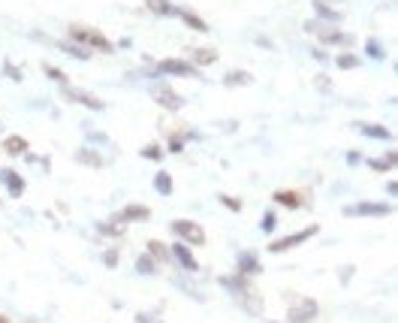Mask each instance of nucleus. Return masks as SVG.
Segmentation results:
<instances>
[{"label": "nucleus", "mask_w": 398, "mask_h": 323, "mask_svg": "<svg viewBox=\"0 0 398 323\" xmlns=\"http://www.w3.org/2000/svg\"><path fill=\"white\" fill-rule=\"evenodd\" d=\"M69 39H76V43L81 46V48H97V52H112V46L109 43V37L106 34H100V30H94V27H81V25H73L69 27Z\"/></svg>", "instance_id": "1"}, {"label": "nucleus", "mask_w": 398, "mask_h": 323, "mask_svg": "<svg viewBox=\"0 0 398 323\" xmlns=\"http://www.w3.org/2000/svg\"><path fill=\"white\" fill-rule=\"evenodd\" d=\"M317 233H320V227L311 224V227L299 230V233H290V236H284V239H272V242H269V251H272V254H284V251H293V248L305 245V242L314 239Z\"/></svg>", "instance_id": "2"}, {"label": "nucleus", "mask_w": 398, "mask_h": 323, "mask_svg": "<svg viewBox=\"0 0 398 323\" xmlns=\"http://www.w3.org/2000/svg\"><path fill=\"white\" fill-rule=\"evenodd\" d=\"M172 233L185 242V245H202V242H206V230H202L197 220H187V218L172 220Z\"/></svg>", "instance_id": "3"}, {"label": "nucleus", "mask_w": 398, "mask_h": 323, "mask_svg": "<svg viewBox=\"0 0 398 323\" xmlns=\"http://www.w3.org/2000/svg\"><path fill=\"white\" fill-rule=\"evenodd\" d=\"M344 215H350V218H386V215H392V206L390 203H356V206H347Z\"/></svg>", "instance_id": "4"}, {"label": "nucleus", "mask_w": 398, "mask_h": 323, "mask_svg": "<svg viewBox=\"0 0 398 323\" xmlns=\"http://www.w3.org/2000/svg\"><path fill=\"white\" fill-rule=\"evenodd\" d=\"M151 94H154V100L163 106V109H169V112H175V109H181L185 106V100H181V94H175L166 82H160V85H154L151 88Z\"/></svg>", "instance_id": "5"}, {"label": "nucleus", "mask_w": 398, "mask_h": 323, "mask_svg": "<svg viewBox=\"0 0 398 323\" xmlns=\"http://www.w3.org/2000/svg\"><path fill=\"white\" fill-rule=\"evenodd\" d=\"M157 73L160 76H197V67L187 64V60H175V58H166L157 64Z\"/></svg>", "instance_id": "6"}, {"label": "nucleus", "mask_w": 398, "mask_h": 323, "mask_svg": "<svg viewBox=\"0 0 398 323\" xmlns=\"http://www.w3.org/2000/svg\"><path fill=\"white\" fill-rule=\"evenodd\" d=\"M314 317H317V302H314V299H299V305L290 308L287 323H308Z\"/></svg>", "instance_id": "7"}, {"label": "nucleus", "mask_w": 398, "mask_h": 323, "mask_svg": "<svg viewBox=\"0 0 398 323\" xmlns=\"http://www.w3.org/2000/svg\"><path fill=\"white\" fill-rule=\"evenodd\" d=\"M64 94L67 100H73V103H81V106H88V109H94V112H100V109H106V103L100 100L97 94H88V91H76V88H64Z\"/></svg>", "instance_id": "8"}, {"label": "nucleus", "mask_w": 398, "mask_h": 323, "mask_svg": "<svg viewBox=\"0 0 398 323\" xmlns=\"http://www.w3.org/2000/svg\"><path fill=\"white\" fill-rule=\"evenodd\" d=\"M0 185H4L9 190V197L18 199L25 194V178L15 173V169H0Z\"/></svg>", "instance_id": "9"}, {"label": "nucleus", "mask_w": 398, "mask_h": 323, "mask_svg": "<svg viewBox=\"0 0 398 323\" xmlns=\"http://www.w3.org/2000/svg\"><path fill=\"white\" fill-rule=\"evenodd\" d=\"M169 251H172V257H175V260H178V263H181V266H185L187 272H199V263H197V257H193V254H190V248L185 245V242H175V245H172Z\"/></svg>", "instance_id": "10"}, {"label": "nucleus", "mask_w": 398, "mask_h": 323, "mask_svg": "<svg viewBox=\"0 0 398 323\" xmlns=\"http://www.w3.org/2000/svg\"><path fill=\"white\" fill-rule=\"evenodd\" d=\"M151 211L145 206H127L118 211V224H133V220H148Z\"/></svg>", "instance_id": "11"}, {"label": "nucleus", "mask_w": 398, "mask_h": 323, "mask_svg": "<svg viewBox=\"0 0 398 323\" xmlns=\"http://www.w3.org/2000/svg\"><path fill=\"white\" fill-rule=\"evenodd\" d=\"M356 130L365 136H371V139H383V143H390L392 139V130H386L383 124H356Z\"/></svg>", "instance_id": "12"}, {"label": "nucleus", "mask_w": 398, "mask_h": 323, "mask_svg": "<svg viewBox=\"0 0 398 323\" xmlns=\"http://www.w3.org/2000/svg\"><path fill=\"white\" fill-rule=\"evenodd\" d=\"M4 151L6 154H13V157H22V154H27V139L25 136H6Z\"/></svg>", "instance_id": "13"}, {"label": "nucleus", "mask_w": 398, "mask_h": 323, "mask_svg": "<svg viewBox=\"0 0 398 323\" xmlns=\"http://www.w3.org/2000/svg\"><path fill=\"white\" fill-rule=\"evenodd\" d=\"M274 203H281L284 209H299L302 206V194H299V190H278V194H274Z\"/></svg>", "instance_id": "14"}, {"label": "nucleus", "mask_w": 398, "mask_h": 323, "mask_svg": "<svg viewBox=\"0 0 398 323\" xmlns=\"http://www.w3.org/2000/svg\"><path fill=\"white\" fill-rule=\"evenodd\" d=\"M260 272V260L253 257V254H241L239 257V275L241 278H248V275H257Z\"/></svg>", "instance_id": "15"}, {"label": "nucleus", "mask_w": 398, "mask_h": 323, "mask_svg": "<svg viewBox=\"0 0 398 323\" xmlns=\"http://www.w3.org/2000/svg\"><path fill=\"white\" fill-rule=\"evenodd\" d=\"M145 6L154 15H178V6H172L169 0H145Z\"/></svg>", "instance_id": "16"}, {"label": "nucleus", "mask_w": 398, "mask_h": 323, "mask_svg": "<svg viewBox=\"0 0 398 323\" xmlns=\"http://www.w3.org/2000/svg\"><path fill=\"white\" fill-rule=\"evenodd\" d=\"M253 82V76L251 73H244V70H232V73L223 76V85H230V88H239V85H251Z\"/></svg>", "instance_id": "17"}, {"label": "nucleus", "mask_w": 398, "mask_h": 323, "mask_svg": "<svg viewBox=\"0 0 398 323\" xmlns=\"http://www.w3.org/2000/svg\"><path fill=\"white\" fill-rule=\"evenodd\" d=\"M193 64H199V67H211L214 60H218V52L214 48H193Z\"/></svg>", "instance_id": "18"}, {"label": "nucleus", "mask_w": 398, "mask_h": 323, "mask_svg": "<svg viewBox=\"0 0 398 323\" xmlns=\"http://www.w3.org/2000/svg\"><path fill=\"white\" fill-rule=\"evenodd\" d=\"M369 166H371V169H380V173H390V169L395 166V151H386L383 157L369 160Z\"/></svg>", "instance_id": "19"}, {"label": "nucleus", "mask_w": 398, "mask_h": 323, "mask_svg": "<svg viewBox=\"0 0 398 323\" xmlns=\"http://www.w3.org/2000/svg\"><path fill=\"white\" fill-rule=\"evenodd\" d=\"M175 18H181V22H187V25H190L193 30H208V25L202 22L199 15H193L190 9H178V15H175Z\"/></svg>", "instance_id": "20"}, {"label": "nucleus", "mask_w": 398, "mask_h": 323, "mask_svg": "<svg viewBox=\"0 0 398 323\" xmlns=\"http://www.w3.org/2000/svg\"><path fill=\"white\" fill-rule=\"evenodd\" d=\"M154 190L160 197H169L172 194V176L169 173H157L154 176Z\"/></svg>", "instance_id": "21"}, {"label": "nucleus", "mask_w": 398, "mask_h": 323, "mask_svg": "<svg viewBox=\"0 0 398 323\" xmlns=\"http://www.w3.org/2000/svg\"><path fill=\"white\" fill-rule=\"evenodd\" d=\"M136 272H139V275H154V272H157V260L148 257V254H142L136 260Z\"/></svg>", "instance_id": "22"}, {"label": "nucleus", "mask_w": 398, "mask_h": 323, "mask_svg": "<svg viewBox=\"0 0 398 323\" xmlns=\"http://www.w3.org/2000/svg\"><path fill=\"white\" fill-rule=\"evenodd\" d=\"M148 257H154V260H169V248L163 245V242H148Z\"/></svg>", "instance_id": "23"}, {"label": "nucleus", "mask_w": 398, "mask_h": 323, "mask_svg": "<svg viewBox=\"0 0 398 323\" xmlns=\"http://www.w3.org/2000/svg\"><path fill=\"white\" fill-rule=\"evenodd\" d=\"M76 160H79V164H88V166H103V160H100V157H97V151H91V148L79 151Z\"/></svg>", "instance_id": "24"}, {"label": "nucleus", "mask_w": 398, "mask_h": 323, "mask_svg": "<svg viewBox=\"0 0 398 323\" xmlns=\"http://www.w3.org/2000/svg\"><path fill=\"white\" fill-rule=\"evenodd\" d=\"M335 64H338L341 70H356V67L362 64V60L356 58V55H350V52H344V55H338V60H335Z\"/></svg>", "instance_id": "25"}, {"label": "nucleus", "mask_w": 398, "mask_h": 323, "mask_svg": "<svg viewBox=\"0 0 398 323\" xmlns=\"http://www.w3.org/2000/svg\"><path fill=\"white\" fill-rule=\"evenodd\" d=\"M46 76H48V79H55V82H58L60 88H67V85H69L67 73H64V70H58V67H46Z\"/></svg>", "instance_id": "26"}, {"label": "nucleus", "mask_w": 398, "mask_h": 323, "mask_svg": "<svg viewBox=\"0 0 398 323\" xmlns=\"http://www.w3.org/2000/svg\"><path fill=\"white\" fill-rule=\"evenodd\" d=\"M314 9H317V15H320V18H329V22H338V13H335L332 6H326L323 0H317V4H314Z\"/></svg>", "instance_id": "27"}, {"label": "nucleus", "mask_w": 398, "mask_h": 323, "mask_svg": "<svg viewBox=\"0 0 398 323\" xmlns=\"http://www.w3.org/2000/svg\"><path fill=\"white\" fill-rule=\"evenodd\" d=\"M274 227H278V215H274V211H265L263 220H260V230L263 233H272Z\"/></svg>", "instance_id": "28"}, {"label": "nucleus", "mask_w": 398, "mask_h": 323, "mask_svg": "<svg viewBox=\"0 0 398 323\" xmlns=\"http://www.w3.org/2000/svg\"><path fill=\"white\" fill-rule=\"evenodd\" d=\"M142 157H145V160H163V148L157 143H151V145L142 148Z\"/></svg>", "instance_id": "29"}, {"label": "nucleus", "mask_w": 398, "mask_h": 323, "mask_svg": "<svg viewBox=\"0 0 398 323\" xmlns=\"http://www.w3.org/2000/svg\"><path fill=\"white\" fill-rule=\"evenodd\" d=\"M220 203L227 206L230 211H241V199H236V197H227V194H223V197H220Z\"/></svg>", "instance_id": "30"}, {"label": "nucleus", "mask_w": 398, "mask_h": 323, "mask_svg": "<svg viewBox=\"0 0 398 323\" xmlns=\"http://www.w3.org/2000/svg\"><path fill=\"white\" fill-rule=\"evenodd\" d=\"M100 233H109V236H121L124 230H121L118 224H100Z\"/></svg>", "instance_id": "31"}, {"label": "nucleus", "mask_w": 398, "mask_h": 323, "mask_svg": "<svg viewBox=\"0 0 398 323\" xmlns=\"http://www.w3.org/2000/svg\"><path fill=\"white\" fill-rule=\"evenodd\" d=\"M369 55H374L377 60H380V58H383V48H380V43H371V39H369Z\"/></svg>", "instance_id": "32"}, {"label": "nucleus", "mask_w": 398, "mask_h": 323, "mask_svg": "<svg viewBox=\"0 0 398 323\" xmlns=\"http://www.w3.org/2000/svg\"><path fill=\"white\" fill-rule=\"evenodd\" d=\"M181 148H185V143H181V139H178V136H172V139H169V151H175V154H178V151H181Z\"/></svg>", "instance_id": "33"}, {"label": "nucleus", "mask_w": 398, "mask_h": 323, "mask_svg": "<svg viewBox=\"0 0 398 323\" xmlns=\"http://www.w3.org/2000/svg\"><path fill=\"white\" fill-rule=\"evenodd\" d=\"M136 320H139V323H160L157 317H151V315H136Z\"/></svg>", "instance_id": "34"}, {"label": "nucleus", "mask_w": 398, "mask_h": 323, "mask_svg": "<svg viewBox=\"0 0 398 323\" xmlns=\"http://www.w3.org/2000/svg\"><path fill=\"white\" fill-rule=\"evenodd\" d=\"M106 263H109V266L118 263V254H115V251H112V254H106Z\"/></svg>", "instance_id": "35"}, {"label": "nucleus", "mask_w": 398, "mask_h": 323, "mask_svg": "<svg viewBox=\"0 0 398 323\" xmlns=\"http://www.w3.org/2000/svg\"><path fill=\"white\" fill-rule=\"evenodd\" d=\"M0 323H6V320H4V317H0Z\"/></svg>", "instance_id": "36"}]
</instances>
